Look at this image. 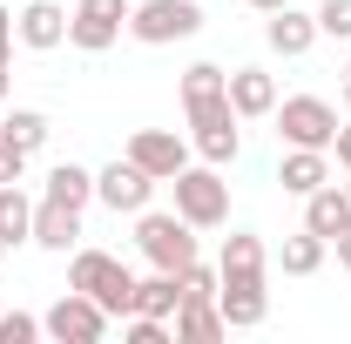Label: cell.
Returning <instances> with one entry per match:
<instances>
[{
    "label": "cell",
    "mask_w": 351,
    "mask_h": 344,
    "mask_svg": "<svg viewBox=\"0 0 351 344\" xmlns=\"http://www.w3.org/2000/svg\"><path fill=\"white\" fill-rule=\"evenodd\" d=\"M182 115H189V129H196V156L203 162H237V149H243V129H237V108H230V75H223L217 61H196V68H182Z\"/></svg>",
    "instance_id": "cell-1"
},
{
    "label": "cell",
    "mask_w": 351,
    "mask_h": 344,
    "mask_svg": "<svg viewBox=\"0 0 351 344\" xmlns=\"http://www.w3.org/2000/svg\"><path fill=\"white\" fill-rule=\"evenodd\" d=\"M68 291H88L108 317H129V310H135V277H129V263L108 257V250H75V263H68Z\"/></svg>",
    "instance_id": "cell-2"
},
{
    "label": "cell",
    "mask_w": 351,
    "mask_h": 344,
    "mask_svg": "<svg viewBox=\"0 0 351 344\" xmlns=\"http://www.w3.org/2000/svg\"><path fill=\"white\" fill-rule=\"evenodd\" d=\"M135 243L156 270H182L196 263V223H182L176 210H142L135 216Z\"/></svg>",
    "instance_id": "cell-3"
},
{
    "label": "cell",
    "mask_w": 351,
    "mask_h": 344,
    "mask_svg": "<svg viewBox=\"0 0 351 344\" xmlns=\"http://www.w3.org/2000/svg\"><path fill=\"white\" fill-rule=\"evenodd\" d=\"M176 216L196 223V230H223V223H230V182L217 175V162L176 169Z\"/></svg>",
    "instance_id": "cell-4"
},
{
    "label": "cell",
    "mask_w": 351,
    "mask_h": 344,
    "mask_svg": "<svg viewBox=\"0 0 351 344\" xmlns=\"http://www.w3.org/2000/svg\"><path fill=\"white\" fill-rule=\"evenodd\" d=\"M270 115H277V135L291 149H331L338 142V108L324 95H284Z\"/></svg>",
    "instance_id": "cell-5"
},
{
    "label": "cell",
    "mask_w": 351,
    "mask_h": 344,
    "mask_svg": "<svg viewBox=\"0 0 351 344\" xmlns=\"http://www.w3.org/2000/svg\"><path fill=\"white\" fill-rule=\"evenodd\" d=\"M129 34L142 47L189 41V34H203V7L196 0H142V7H129Z\"/></svg>",
    "instance_id": "cell-6"
},
{
    "label": "cell",
    "mask_w": 351,
    "mask_h": 344,
    "mask_svg": "<svg viewBox=\"0 0 351 344\" xmlns=\"http://www.w3.org/2000/svg\"><path fill=\"white\" fill-rule=\"evenodd\" d=\"M149 196H156V175L142 162H129V156H115L108 169H95V203H108L115 216H142Z\"/></svg>",
    "instance_id": "cell-7"
},
{
    "label": "cell",
    "mask_w": 351,
    "mask_h": 344,
    "mask_svg": "<svg viewBox=\"0 0 351 344\" xmlns=\"http://www.w3.org/2000/svg\"><path fill=\"white\" fill-rule=\"evenodd\" d=\"M122 27H129V0H75V14H68V41L82 47V54L115 47Z\"/></svg>",
    "instance_id": "cell-8"
},
{
    "label": "cell",
    "mask_w": 351,
    "mask_h": 344,
    "mask_svg": "<svg viewBox=\"0 0 351 344\" xmlns=\"http://www.w3.org/2000/svg\"><path fill=\"white\" fill-rule=\"evenodd\" d=\"M41 324H47V338H61V344H101L115 317H108L101 304L88 297V291H68V297L54 304V310H47Z\"/></svg>",
    "instance_id": "cell-9"
},
{
    "label": "cell",
    "mask_w": 351,
    "mask_h": 344,
    "mask_svg": "<svg viewBox=\"0 0 351 344\" xmlns=\"http://www.w3.org/2000/svg\"><path fill=\"white\" fill-rule=\"evenodd\" d=\"M129 162H142L156 182H176V169H189V142L176 129H135L129 135Z\"/></svg>",
    "instance_id": "cell-10"
},
{
    "label": "cell",
    "mask_w": 351,
    "mask_h": 344,
    "mask_svg": "<svg viewBox=\"0 0 351 344\" xmlns=\"http://www.w3.org/2000/svg\"><path fill=\"white\" fill-rule=\"evenodd\" d=\"M14 41L34 47V54L61 47V41H68V7H54V0H27V7L14 14Z\"/></svg>",
    "instance_id": "cell-11"
},
{
    "label": "cell",
    "mask_w": 351,
    "mask_h": 344,
    "mask_svg": "<svg viewBox=\"0 0 351 344\" xmlns=\"http://www.w3.org/2000/svg\"><path fill=\"white\" fill-rule=\"evenodd\" d=\"M217 310H223V324H230V331H250V324H263V310H270L263 277H223Z\"/></svg>",
    "instance_id": "cell-12"
},
{
    "label": "cell",
    "mask_w": 351,
    "mask_h": 344,
    "mask_svg": "<svg viewBox=\"0 0 351 344\" xmlns=\"http://www.w3.org/2000/svg\"><path fill=\"white\" fill-rule=\"evenodd\" d=\"M263 41H270V54L298 61V54L317 47V14H304V7H277V14L263 21Z\"/></svg>",
    "instance_id": "cell-13"
},
{
    "label": "cell",
    "mask_w": 351,
    "mask_h": 344,
    "mask_svg": "<svg viewBox=\"0 0 351 344\" xmlns=\"http://www.w3.org/2000/svg\"><path fill=\"white\" fill-rule=\"evenodd\" d=\"M34 243L54 250V257H68V250L82 243V210H68V203L41 196V203H34Z\"/></svg>",
    "instance_id": "cell-14"
},
{
    "label": "cell",
    "mask_w": 351,
    "mask_h": 344,
    "mask_svg": "<svg viewBox=\"0 0 351 344\" xmlns=\"http://www.w3.org/2000/svg\"><path fill=\"white\" fill-rule=\"evenodd\" d=\"M230 108H237V122H263L277 108V82L263 68H230Z\"/></svg>",
    "instance_id": "cell-15"
},
{
    "label": "cell",
    "mask_w": 351,
    "mask_h": 344,
    "mask_svg": "<svg viewBox=\"0 0 351 344\" xmlns=\"http://www.w3.org/2000/svg\"><path fill=\"white\" fill-rule=\"evenodd\" d=\"M277 182H284V196H311V189H324V182H331V149H284Z\"/></svg>",
    "instance_id": "cell-16"
},
{
    "label": "cell",
    "mask_w": 351,
    "mask_h": 344,
    "mask_svg": "<svg viewBox=\"0 0 351 344\" xmlns=\"http://www.w3.org/2000/svg\"><path fill=\"white\" fill-rule=\"evenodd\" d=\"M304 230H317L324 243H338V236L351 230V196L338 189V182H324V189L304 196Z\"/></svg>",
    "instance_id": "cell-17"
},
{
    "label": "cell",
    "mask_w": 351,
    "mask_h": 344,
    "mask_svg": "<svg viewBox=\"0 0 351 344\" xmlns=\"http://www.w3.org/2000/svg\"><path fill=\"white\" fill-rule=\"evenodd\" d=\"M176 344H217L230 324H223V310H217V297H182L176 304Z\"/></svg>",
    "instance_id": "cell-18"
},
{
    "label": "cell",
    "mask_w": 351,
    "mask_h": 344,
    "mask_svg": "<svg viewBox=\"0 0 351 344\" xmlns=\"http://www.w3.org/2000/svg\"><path fill=\"white\" fill-rule=\"evenodd\" d=\"M217 270H223V277H263V270H270V250H263V236H250V230H230V236H223Z\"/></svg>",
    "instance_id": "cell-19"
},
{
    "label": "cell",
    "mask_w": 351,
    "mask_h": 344,
    "mask_svg": "<svg viewBox=\"0 0 351 344\" xmlns=\"http://www.w3.org/2000/svg\"><path fill=\"white\" fill-rule=\"evenodd\" d=\"M176 304H182V277H176V270L135 277V310H142V317H176Z\"/></svg>",
    "instance_id": "cell-20"
},
{
    "label": "cell",
    "mask_w": 351,
    "mask_h": 344,
    "mask_svg": "<svg viewBox=\"0 0 351 344\" xmlns=\"http://www.w3.org/2000/svg\"><path fill=\"white\" fill-rule=\"evenodd\" d=\"M0 236L7 243H34V196L21 182H0Z\"/></svg>",
    "instance_id": "cell-21"
},
{
    "label": "cell",
    "mask_w": 351,
    "mask_h": 344,
    "mask_svg": "<svg viewBox=\"0 0 351 344\" xmlns=\"http://www.w3.org/2000/svg\"><path fill=\"white\" fill-rule=\"evenodd\" d=\"M47 196L68 203V210H88V203H95V169H82V162H54V169H47Z\"/></svg>",
    "instance_id": "cell-22"
},
{
    "label": "cell",
    "mask_w": 351,
    "mask_h": 344,
    "mask_svg": "<svg viewBox=\"0 0 351 344\" xmlns=\"http://www.w3.org/2000/svg\"><path fill=\"white\" fill-rule=\"evenodd\" d=\"M324 250H331V243H324L317 230H298V236H284V250H277V263H284V277H311V270L324 263Z\"/></svg>",
    "instance_id": "cell-23"
},
{
    "label": "cell",
    "mask_w": 351,
    "mask_h": 344,
    "mask_svg": "<svg viewBox=\"0 0 351 344\" xmlns=\"http://www.w3.org/2000/svg\"><path fill=\"white\" fill-rule=\"evenodd\" d=\"M0 135H7L14 149H27V156H34L47 135H54V122H47L41 108H14V115H0Z\"/></svg>",
    "instance_id": "cell-24"
},
{
    "label": "cell",
    "mask_w": 351,
    "mask_h": 344,
    "mask_svg": "<svg viewBox=\"0 0 351 344\" xmlns=\"http://www.w3.org/2000/svg\"><path fill=\"white\" fill-rule=\"evenodd\" d=\"M122 338H129V344H169L176 324H169V317H142V310H129V317H122Z\"/></svg>",
    "instance_id": "cell-25"
},
{
    "label": "cell",
    "mask_w": 351,
    "mask_h": 344,
    "mask_svg": "<svg viewBox=\"0 0 351 344\" xmlns=\"http://www.w3.org/2000/svg\"><path fill=\"white\" fill-rule=\"evenodd\" d=\"M176 277H182V297H217V291H223V270H217V263H203V257L182 263Z\"/></svg>",
    "instance_id": "cell-26"
},
{
    "label": "cell",
    "mask_w": 351,
    "mask_h": 344,
    "mask_svg": "<svg viewBox=\"0 0 351 344\" xmlns=\"http://www.w3.org/2000/svg\"><path fill=\"white\" fill-rule=\"evenodd\" d=\"M34 338H47L41 317H27V310H7L0 317V344H34Z\"/></svg>",
    "instance_id": "cell-27"
},
{
    "label": "cell",
    "mask_w": 351,
    "mask_h": 344,
    "mask_svg": "<svg viewBox=\"0 0 351 344\" xmlns=\"http://www.w3.org/2000/svg\"><path fill=\"white\" fill-rule=\"evenodd\" d=\"M317 34L351 41V0H324V7H317Z\"/></svg>",
    "instance_id": "cell-28"
},
{
    "label": "cell",
    "mask_w": 351,
    "mask_h": 344,
    "mask_svg": "<svg viewBox=\"0 0 351 344\" xmlns=\"http://www.w3.org/2000/svg\"><path fill=\"white\" fill-rule=\"evenodd\" d=\"M21 169H27V149H14V142L0 135V182H21Z\"/></svg>",
    "instance_id": "cell-29"
},
{
    "label": "cell",
    "mask_w": 351,
    "mask_h": 344,
    "mask_svg": "<svg viewBox=\"0 0 351 344\" xmlns=\"http://www.w3.org/2000/svg\"><path fill=\"white\" fill-rule=\"evenodd\" d=\"M331 156H338V169L351 175V122H345V129H338V142H331Z\"/></svg>",
    "instance_id": "cell-30"
},
{
    "label": "cell",
    "mask_w": 351,
    "mask_h": 344,
    "mask_svg": "<svg viewBox=\"0 0 351 344\" xmlns=\"http://www.w3.org/2000/svg\"><path fill=\"white\" fill-rule=\"evenodd\" d=\"M0 47H14V14L0 7Z\"/></svg>",
    "instance_id": "cell-31"
},
{
    "label": "cell",
    "mask_w": 351,
    "mask_h": 344,
    "mask_svg": "<svg viewBox=\"0 0 351 344\" xmlns=\"http://www.w3.org/2000/svg\"><path fill=\"white\" fill-rule=\"evenodd\" d=\"M338 263H345V270H351V230H345V236H338Z\"/></svg>",
    "instance_id": "cell-32"
},
{
    "label": "cell",
    "mask_w": 351,
    "mask_h": 344,
    "mask_svg": "<svg viewBox=\"0 0 351 344\" xmlns=\"http://www.w3.org/2000/svg\"><path fill=\"white\" fill-rule=\"evenodd\" d=\"M7 54H14V47H0V95H7V82H14V75H7Z\"/></svg>",
    "instance_id": "cell-33"
},
{
    "label": "cell",
    "mask_w": 351,
    "mask_h": 344,
    "mask_svg": "<svg viewBox=\"0 0 351 344\" xmlns=\"http://www.w3.org/2000/svg\"><path fill=\"white\" fill-rule=\"evenodd\" d=\"M250 7H257V14H277V7H291V0H250Z\"/></svg>",
    "instance_id": "cell-34"
},
{
    "label": "cell",
    "mask_w": 351,
    "mask_h": 344,
    "mask_svg": "<svg viewBox=\"0 0 351 344\" xmlns=\"http://www.w3.org/2000/svg\"><path fill=\"white\" fill-rule=\"evenodd\" d=\"M338 95H345V108H351V68H345V82H338Z\"/></svg>",
    "instance_id": "cell-35"
},
{
    "label": "cell",
    "mask_w": 351,
    "mask_h": 344,
    "mask_svg": "<svg viewBox=\"0 0 351 344\" xmlns=\"http://www.w3.org/2000/svg\"><path fill=\"white\" fill-rule=\"evenodd\" d=\"M7 250H14V243H7V236H0V257H7Z\"/></svg>",
    "instance_id": "cell-36"
},
{
    "label": "cell",
    "mask_w": 351,
    "mask_h": 344,
    "mask_svg": "<svg viewBox=\"0 0 351 344\" xmlns=\"http://www.w3.org/2000/svg\"><path fill=\"white\" fill-rule=\"evenodd\" d=\"M345 196H351V182H345Z\"/></svg>",
    "instance_id": "cell-37"
}]
</instances>
